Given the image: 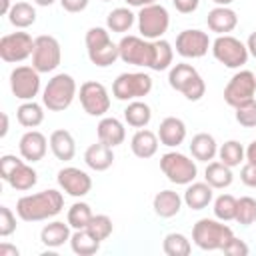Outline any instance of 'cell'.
Wrapping results in <instances>:
<instances>
[{
  "instance_id": "1",
  "label": "cell",
  "mask_w": 256,
  "mask_h": 256,
  "mask_svg": "<svg viewBox=\"0 0 256 256\" xmlns=\"http://www.w3.org/2000/svg\"><path fill=\"white\" fill-rule=\"evenodd\" d=\"M64 208V196L56 188H46L36 194H26L16 202V214L24 222H42L54 218Z\"/></svg>"
},
{
  "instance_id": "2",
  "label": "cell",
  "mask_w": 256,
  "mask_h": 256,
  "mask_svg": "<svg viewBox=\"0 0 256 256\" xmlns=\"http://www.w3.org/2000/svg\"><path fill=\"white\" fill-rule=\"evenodd\" d=\"M84 42H86L88 60H90L94 66H98V68H108V66H112V64L120 58L118 44L112 42L108 28L92 26V28L86 32Z\"/></svg>"
},
{
  "instance_id": "3",
  "label": "cell",
  "mask_w": 256,
  "mask_h": 256,
  "mask_svg": "<svg viewBox=\"0 0 256 256\" xmlns=\"http://www.w3.org/2000/svg\"><path fill=\"white\" fill-rule=\"evenodd\" d=\"M78 96V86L76 80L66 74H54L48 84L42 90V104L44 108H48L50 112H62L66 108H70V104L74 102V98Z\"/></svg>"
},
{
  "instance_id": "4",
  "label": "cell",
  "mask_w": 256,
  "mask_h": 256,
  "mask_svg": "<svg viewBox=\"0 0 256 256\" xmlns=\"http://www.w3.org/2000/svg\"><path fill=\"white\" fill-rule=\"evenodd\" d=\"M168 84L172 90L180 92L186 100L190 102H198L202 100V96L206 94V82L200 76V72L186 62L174 64L168 72Z\"/></svg>"
},
{
  "instance_id": "5",
  "label": "cell",
  "mask_w": 256,
  "mask_h": 256,
  "mask_svg": "<svg viewBox=\"0 0 256 256\" xmlns=\"http://www.w3.org/2000/svg\"><path fill=\"white\" fill-rule=\"evenodd\" d=\"M0 176L18 192H28L38 182V172L32 168V164L24 158H16L14 154H4L0 158Z\"/></svg>"
},
{
  "instance_id": "6",
  "label": "cell",
  "mask_w": 256,
  "mask_h": 256,
  "mask_svg": "<svg viewBox=\"0 0 256 256\" xmlns=\"http://www.w3.org/2000/svg\"><path fill=\"white\" fill-rule=\"evenodd\" d=\"M234 236L232 228L218 218H200L192 228V242L200 250H222L224 244Z\"/></svg>"
},
{
  "instance_id": "7",
  "label": "cell",
  "mask_w": 256,
  "mask_h": 256,
  "mask_svg": "<svg viewBox=\"0 0 256 256\" xmlns=\"http://www.w3.org/2000/svg\"><path fill=\"white\" fill-rule=\"evenodd\" d=\"M160 170L176 186H188L198 176L196 160H192L190 156L176 152V150H170L160 156Z\"/></svg>"
},
{
  "instance_id": "8",
  "label": "cell",
  "mask_w": 256,
  "mask_h": 256,
  "mask_svg": "<svg viewBox=\"0 0 256 256\" xmlns=\"http://www.w3.org/2000/svg\"><path fill=\"white\" fill-rule=\"evenodd\" d=\"M152 90V76L146 72H122L112 84V96L120 102H132L148 96Z\"/></svg>"
},
{
  "instance_id": "9",
  "label": "cell",
  "mask_w": 256,
  "mask_h": 256,
  "mask_svg": "<svg viewBox=\"0 0 256 256\" xmlns=\"http://www.w3.org/2000/svg\"><path fill=\"white\" fill-rule=\"evenodd\" d=\"M136 22H138V32L142 38L158 40L168 32L170 14L162 4L156 2V4H148L140 8V12L136 14Z\"/></svg>"
},
{
  "instance_id": "10",
  "label": "cell",
  "mask_w": 256,
  "mask_h": 256,
  "mask_svg": "<svg viewBox=\"0 0 256 256\" xmlns=\"http://www.w3.org/2000/svg\"><path fill=\"white\" fill-rule=\"evenodd\" d=\"M210 50H212V56L226 68H242L250 56L246 44L230 34H220L212 42Z\"/></svg>"
},
{
  "instance_id": "11",
  "label": "cell",
  "mask_w": 256,
  "mask_h": 256,
  "mask_svg": "<svg viewBox=\"0 0 256 256\" xmlns=\"http://www.w3.org/2000/svg\"><path fill=\"white\" fill-rule=\"evenodd\" d=\"M62 62V48L60 42L50 34H40L34 38V52H32V66L40 74L54 72Z\"/></svg>"
},
{
  "instance_id": "12",
  "label": "cell",
  "mask_w": 256,
  "mask_h": 256,
  "mask_svg": "<svg viewBox=\"0 0 256 256\" xmlns=\"http://www.w3.org/2000/svg\"><path fill=\"white\" fill-rule=\"evenodd\" d=\"M118 52H120V60L132 66H142V68H150L152 64V40H146L142 36H122L118 42Z\"/></svg>"
},
{
  "instance_id": "13",
  "label": "cell",
  "mask_w": 256,
  "mask_h": 256,
  "mask_svg": "<svg viewBox=\"0 0 256 256\" xmlns=\"http://www.w3.org/2000/svg\"><path fill=\"white\" fill-rule=\"evenodd\" d=\"M78 100L88 116H104L110 110V94L102 82L86 80L80 84Z\"/></svg>"
},
{
  "instance_id": "14",
  "label": "cell",
  "mask_w": 256,
  "mask_h": 256,
  "mask_svg": "<svg viewBox=\"0 0 256 256\" xmlns=\"http://www.w3.org/2000/svg\"><path fill=\"white\" fill-rule=\"evenodd\" d=\"M256 94V74L252 70H238L224 88V102L232 108L252 100Z\"/></svg>"
},
{
  "instance_id": "15",
  "label": "cell",
  "mask_w": 256,
  "mask_h": 256,
  "mask_svg": "<svg viewBox=\"0 0 256 256\" xmlns=\"http://www.w3.org/2000/svg\"><path fill=\"white\" fill-rule=\"evenodd\" d=\"M34 52V38L28 32H10L0 38V58L8 64L24 62Z\"/></svg>"
},
{
  "instance_id": "16",
  "label": "cell",
  "mask_w": 256,
  "mask_h": 256,
  "mask_svg": "<svg viewBox=\"0 0 256 256\" xmlns=\"http://www.w3.org/2000/svg\"><path fill=\"white\" fill-rule=\"evenodd\" d=\"M10 90L22 102L34 100L40 92V72L34 66H16L10 72Z\"/></svg>"
},
{
  "instance_id": "17",
  "label": "cell",
  "mask_w": 256,
  "mask_h": 256,
  "mask_svg": "<svg viewBox=\"0 0 256 256\" xmlns=\"http://www.w3.org/2000/svg\"><path fill=\"white\" fill-rule=\"evenodd\" d=\"M176 52L182 56V58H202L206 56L208 48L212 46V40L208 38V34L204 30H198V28H188V30H182L178 36H176Z\"/></svg>"
},
{
  "instance_id": "18",
  "label": "cell",
  "mask_w": 256,
  "mask_h": 256,
  "mask_svg": "<svg viewBox=\"0 0 256 256\" xmlns=\"http://www.w3.org/2000/svg\"><path fill=\"white\" fill-rule=\"evenodd\" d=\"M56 182L62 192H66L72 198H82L92 190V178L88 172L76 168V166H64L56 174Z\"/></svg>"
},
{
  "instance_id": "19",
  "label": "cell",
  "mask_w": 256,
  "mask_h": 256,
  "mask_svg": "<svg viewBox=\"0 0 256 256\" xmlns=\"http://www.w3.org/2000/svg\"><path fill=\"white\" fill-rule=\"evenodd\" d=\"M48 144H50V142L46 140V136H44L40 130L30 128L28 132L22 134V138H20V142H18V150H20V156H22L26 162L34 164V162H38V160H42V158L46 156Z\"/></svg>"
},
{
  "instance_id": "20",
  "label": "cell",
  "mask_w": 256,
  "mask_h": 256,
  "mask_svg": "<svg viewBox=\"0 0 256 256\" xmlns=\"http://www.w3.org/2000/svg\"><path fill=\"white\" fill-rule=\"evenodd\" d=\"M158 140L168 148H178L186 140V124L182 118L166 116L158 126Z\"/></svg>"
},
{
  "instance_id": "21",
  "label": "cell",
  "mask_w": 256,
  "mask_h": 256,
  "mask_svg": "<svg viewBox=\"0 0 256 256\" xmlns=\"http://www.w3.org/2000/svg\"><path fill=\"white\" fill-rule=\"evenodd\" d=\"M206 24L212 32L220 34H228L238 26V14L230 8V6H216L208 12L206 16Z\"/></svg>"
},
{
  "instance_id": "22",
  "label": "cell",
  "mask_w": 256,
  "mask_h": 256,
  "mask_svg": "<svg viewBox=\"0 0 256 256\" xmlns=\"http://www.w3.org/2000/svg\"><path fill=\"white\" fill-rule=\"evenodd\" d=\"M84 162H86V166L90 168V170H94V172H104V170H108L110 166H112V162H114V150H112V146H108V144H104V142H94V144H90L88 148H86V152H84Z\"/></svg>"
},
{
  "instance_id": "23",
  "label": "cell",
  "mask_w": 256,
  "mask_h": 256,
  "mask_svg": "<svg viewBox=\"0 0 256 256\" xmlns=\"http://www.w3.org/2000/svg\"><path fill=\"white\" fill-rule=\"evenodd\" d=\"M96 134H98L100 142H104V144H108L112 148L120 146L126 140V128L114 116H102V120L96 126Z\"/></svg>"
},
{
  "instance_id": "24",
  "label": "cell",
  "mask_w": 256,
  "mask_h": 256,
  "mask_svg": "<svg viewBox=\"0 0 256 256\" xmlns=\"http://www.w3.org/2000/svg\"><path fill=\"white\" fill-rule=\"evenodd\" d=\"M214 198V188L204 180V182H190L186 186V192L182 196L184 204L190 208V210H204Z\"/></svg>"
},
{
  "instance_id": "25",
  "label": "cell",
  "mask_w": 256,
  "mask_h": 256,
  "mask_svg": "<svg viewBox=\"0 0 256 256\" xmlns=\"http://www.w3.org/2000/svg\"><path fill=\"white\" fill-rule=\"evenodd\" d=\"M158 134H154L152 130H146V128H138L130 140V150L136 158H152L156 152H158Z\"/></svg>"
},
{
  "instance_id": "26",
  "label": "cell",
  "mask_w": 256,
  "mask_h": 256,
  "mask_svg": "<svg viewBox=\"0 0 256 256\" xmlns=\"http://www.w3.org/2000/svg\"><path fill=\"white\" fill-rule=\"evenodd\" d=\"M190 154L194 160L198 162H212L216 156H218V144H216V138L208 132H198L192 136L190 140Z\"/></svg>"
},
{
  "instance_id": "27",
  "label": "cell",
  "mask_w": 256,
  "mask_h": 256,
  "mask_svg": "<svg viewBox=\"0 0 256 256\" xmlns=\"http://www.w3.org/2000/svg\"><path fill=\"white\" fill-rule=\"evenodd\" d=\"M48 142H50V150L56 156V160L68 162V160H72L76 156V140L68 130H64V128L54 130L50 134Z\"/></svg>"
},
{
  "instance_id": "28",
  "label": "cell",
  "mask_w": 256,
  "mask_h": 256,
  "mask_svg": "<svg viewBox=\"0 0 256 256\" xmlns=\"http://www.w3.org/2000/svg\"><path fill=\"white\" fill-rule=\"evenodd\" d=\"M70 224L60 222V220H52L48 224H44V228L40 230V242L46 248H60L64 246V242H70Z\"/></svg>"
},
{
  "instance_id": "29",
  "label": "cell",
  "mask_w": 256,
  "mask_h": 256,
  "mask_svg": "<svg viewBox=\"0 0 256 256\" xmlns=\"http://www.w3.org/2000/svg\"><path fill=\"white\" fill-rule=\"evenodd\" d=\"M182 196L174 190H160L154 200H152V208H154V214L160 216V218H172L180 212L182 208Z\"/></svg>"
},
{
  "instance_id": "30",
  "label": "cell",
  "mask_w": 256,
  "mask_h": 256,
  "mask_svg": "<svg viewBox=\"0 0 256 256\" xmlns=\"http://www.w3.org/2000/svg\"><path fill=\"white\" fill-rule=\"evenodd\" d=\"M100 244L102 242L88 228L74 230L72 236H70V248L78 256H92V254H96L100 250Z\"/></svg>"
},
{
  "instance_id": "31",
  "label": "cell",
  "mask_w": 256,
  "mask_h": 256,
  "mask_svg": "<svg viewBox=\"0 0 256 256\" xmlns=\"http://www.w3.org/2000/svg\"><path fill=\"white\" fill-rule=\"evenodd\" d=\"M204 180L214 188V190H224L234 182V174L232 168L226 166L224 162H208L206 170H204Z\"/></svg>"
},
{
  "instance_id": "32",
  "label": "cell",
  "mask_w": 256,
  "mask_h": 256,
  "mask_svg": "<svg viewBox=\"0 0 256 256\" xmlns=\"http://www.w3.org/2000/svg\"><path fill=\"white\" fill-rule=\"evenodd\" d=\"M16 120L24 128H38L44 122V104H38L34 100H26L16 110Z\"/></svg>"
},
{
  "instance_id": "33",
  "label": "cell",
  "mask_w": 256,
  "mask_h": 256,
  "mask_svg": "<svg viewBox=\"0 0 256 256\" xmlns=\"http://www.w3.org/2000/svg\"><path fill=\"white\" fill-rule=\"evenodd\" d=\"M124 120L132 128H146L152 120V108L144 100H132L124 108Z\"/></svg>"
},
{
  "instance_id": "34",
  "label": "cell",
  "mask_w": 256,
  "mask_h": 256,
  "mask_svg": "<svg viewBox=\"0 0 256 256\" xmlns=\"http://www.w3.org/2000/svg\"><path fill=\"white\" fill-rule=\"evenodd\" d=\"M136 22V14L128 8V6H120V8H114L112 12H108L106 16V28L110 32H118V34H124L128 32Z\"/></svg>"
},
{
  "instance_id": "35",
  "label": "cell",
  "mask_w": 256,
  "mask_h": 256,
  "mask_svg": "<svg viewBox=\"0 0 256 256\" xmlns=\"http://www.w3.org/2000/svg\"><path fill=\"white\" fill-rule=\"evenodd\" d=\"M152 48H154V54H152L150 70L162 72V70L172 68V60H174V48H172V44L168 40H164V38H158V40H152Z\"/></svg>"
},
{
  "instance_id": "36",
  "label": "cell",
  "mask_w": 256,
  "mask_h": 256,
  "mask_svg": "<svg viewBox=\"0 0 256 256\" xmlns=\"http://www.w3.org/2000/svg\"><path fill=\"white\" fill-rule=\"evenodd\" d=\"M8 22L14 28L24 30L36 22V8L28 2H16L8 12Z\"/></svg>"
},
{
  "instance_id": "37",
  "label": "cell",
  "mask_w": 256,
  "mask_h": 256,
  "mask_svg": "<svg viewBox=\"0 0 256 256\" xmlns=\"http://www.w3.org/2000/svg\"><path fill=\"white\" fill-rule=\"evenodd\" d=\"M162 250L166 256H188L192 252V244L182 232H170L164 236Z\"/></svg>"
},
{
  "instance_id": "38",
  "label": "cell",
  "mask_w": 256,
  "mask_h": 256,
  "mask_svg": "<svg viewBox=\"0 0 256 256\" xmlns=\"http://www.w3.org/2000/svg\"><path fill=\"white\" fill-rule=\"evenodd\" d=\"M244 150H246V148H244L238 140H226L222 146H218V158H220V162H224L226 166L236 168V166H240V164L246 160Z\"/></svg>"
},
{
  "instance_id": "39",
  "label": "cell",
  "mask_w": 256,
  "mask_h": 256,
  "mask_svg": "<svg viewBox=\"0 0 256 256\" xmlns=\"http://www.w3.org/2000/svg\"><path fill=\"white\" fill-rule=\"evenodd\" d=\"M92 208L90 204L86 202H74L70 208H68V214H66V222L70 224V228L74 230H80V228H86L88 222L92 220Z\"/></svg>"
},
{
  "instance_id": "40",
  "label": "cell",
  "mask_w": 256,
  "mask_h": 256,
  "mask_svg": "<svg viewBox=\"0 0 256 256\" xmlns=\"http://www.w3.org/2000/svg\"><path fill=\"white\" fill-rule=\"evenodd\" d=\"M236 204H238V198H234L232 194H220L216 196L214 200V216L222 222H230L236 218Z\"/></svg>"
},
{
  "instance_id": "41",
  "label": "cell",
  "mask_w": 256,
  "mask_h": 256,
  "mask_svg": "<svg viewBox=\"0 0 256 256\" xmlns=\"http://www.w3.org/2000/svg\"><path fill=\"white\" fill-rule=\"evenodd\" d=\"M238 224L242 226H250L256 222V200L252 196H242L238 198V204H236V218H234Z\"/></svg>"
},
{
  "instance_id": "42",
  "label": "cell",
  "mask_w": 256,
  "mask_h": 256,
  "mask_svg": "<svg viewBox=\"0 0 256 256\" xmlns=\"http://www.w3.org/2000/svg\"><path fill=\"white\" fill-rule=\"evenodd\" d=\"M86 228H88L100 242H104L106 238H110V234H112V230H114V224H112V218H110V216H106V214H94Z\"/></svg>"
},
{
  "instance_id": "43",
  "label": "cell",
  "mask_w": 256,
  "mask_h": 256,
  "mask_svg": "<svg viewBox=\"0 0 256 256\" xmlns=\"http://www.w3.org/2000/svg\"><path fill=\"white\" fill-rule=\"evenodd\" d=\"M234 110H236L234 112V118H236V122L240 126H244V128H256V98H252V100L236 106Z\"/></svg>"
},
{
  "instance_id": "44",
  "label": "cell",
  "mask_w": 256,
  "mask_h": 256,
  "mask_svg": "<svg viewBox=\"0 0 256 256\" xmlns=\"http://www.w3.org/2000/svg\"><path fill=\"white\" fill-rule=\"evenodd\" d=\"M16 230V214L8 206H0V236L6 238Z\"/></svg>"
},
{
  "instance_id": "45",
  "label": "cell",
  "mask_w": 256,
  "mask_h": 256,
  "mask_svg": "<svg viewBox=\"0 0 256 256\" xmlns=\"http://www.w3.org/2000/svg\"><path fill=\"white\" fill-rule=\"evenodd\" d=\"M222 252H224V254H228V256H246V254L250 252V248H248V244H246L244 240H240V238L232 236V238L224 244Z\"/></svg>"
},
{
  "instance_id": "46",
  "label": "cell",
  "mask_w": 256,
  "mask_h": 256,
  "mask_svg": "<svg viewBox=\"0 0 256 256\" xmlns=\"http://www.w3.org/2000/svg\"><path fill=\"white\" fill-rule=\"evenodd\" d=\"M240 180H242L246 186L256 188V164L246 162V164L242 166V170H240Z\"/></svg>"
},
{
  "instance_id": "47",
  "label": "cell",
  "mask_w": 256,
  "mask_h": 256,
  "mask_svg": "<svg viewBox=\"0 0 256 256\" xmlns=\"http://www.w3.org/2000/svg\"><path fill=\"white\" fill-rule=\"evenodd\" d=\"M172 6L180 12V14H192L198 10L200 0H172Z\"/></svg>"
},
{
  "instance_id": "48",
  "label": "cell",
  "mask_w": 256,
  "mask_h": 256,
  "mask_svg": "<svg viewBox=\"0 0 256 256\" xmlns=\"http://www.w3.org/2000/svg\"><path fill=\"white\" fill-rule=\"evenodd\" d=\"M88 2H90V0H60V6H62L66 12H70V14H78V12L86 10Z\"/></svg>"
},
{
  "instance_id": "49",
  "label": "cell",
  "mask_w": 256,
  "mask_h": 256,
  "mask_svg": "<svg viewBox=\"0 0 256 256\" xmlns=\"http://www.w3.org/2000/svg\"><path fill=\"white\" fill-rule=\"evenodd\" d=\"M0 256H20V250L8 242H2L0 244Z\"/></svg>"
},
{
  "instance_id": "50",
  "label": "cell",
  "mask_w": 256,
  "mask_h": 256,
  "mask_svg": "<svg viewBox=\"0 0 256 256\" xmlns=\"http://www.w3.org/2000/svg\"><path fill=\"white\" fill-rule=\"evenodd\" d=\"M244 156H246V162H252V164H256V140H252V142L246 146V150H244Z\"/></svg>"
},
{
  "instance_id": "51",
  "label": "cell",
  "mask_w": 256,
  "mask_h": 256,
  "mask_svg": "<svg viewBox=\"0 0 256 256\" xmlns=\"http://www.w3.org/2000/svg\"><path fill=\"white\" fill-rule=\"evenodd\" d=\"M246 48H248V54L256 58V32H252L246 40Z\"/></svg>"
},
{
  "instance_id": "52",
  "label": "cell",
  "mask_w": 256,
  "mask_h": 256,
  "mask_svg": "<svg viewBox=\"0 0 256 256\" xmlns=\"http://www.w3.org/2000/svg\"><path fill=\"white\" fill-rule=\"evenodd\" d=\"M126 4L132 8H144L148 4H156V0H126Z\"/></svg>"
},
{
  "instance_id": "53",
  "label": "cell",
  "mask_w": 256,
  "mask_h": 256,
  "mask_svg": "<svg viewBox=\"0 0 256 256\" xmlns=\"http://www.w3.org/2000/svg\"><path fill=\"white\" fill-rule=\"evenodd\" d=\"M12 6H14V4H12L10 0H0V14H2V16H8V12H10Z\"/></svg>"
},
{
  "instance_id": "54",
  "label": "cell",
  "mask_w": 256,
  "mask_h": 256,
  "mask_svg": "<svg viewBox=\"0 0 256 256\" xmlns=\"http://www.w3.org/2000/svg\"><path fill=\"white\" fill-rule=\"evenodd\" d=\"M8 134V114L2 112V128H0V138H4Z\"/></svg>"
},
{
  "instance_id": "55",
  "label": "cell",
  "mask_w": 256,
  "mask_h": 256,
  "mask_svg": "<svg viewBox=\"0 0 256 256\" xmlns=\"http://www.w3.org/2000/svg\"><path fill=\"white\" fill-rule=\"evenodd\" d=\"M56 0H34V4H38V6H52Z\"/></svg>"
},
{
  "instance_id": "56",
  "label": "cell",
  "mask_w": 256,
  "mask_h": 256,
  "mask_svg": "<svg viewBox=\"0 0 256 256\" xmlns=\"http://www.w3.org/2000/svg\"><path fill=\"white\" fill-rule=\"evenodd\" d=\"M212 2H214L216 6H230L234 0H212Z\"/></svg>"
},
{
  "instance_id": "57",
  "label": "cell",
  "mask_w": 256,
  "mask_h": 256,
  "mask_svg": "<svg viewBox=\"0 0 256 256\" xmlns=\"http://www.w3.org/2000/svg\"><path fill=\"white\" fill-rule=\"evenodd\" d=\"M100 2H110V0H100Z\"/></svg>"
}]
</instances>
